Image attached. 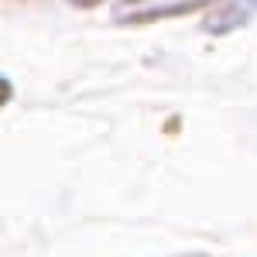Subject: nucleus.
I'll use <instances>...</instances> for the list:
<instances>
[{
  "label": "nucleus",
  "mask_w": 257,
  "mask_h": 257,
  "mask_svg": "<svg viewBox=\"0 0 257 257\" xmlns=\"http://www.w3.org/2000/svg\"><path fill=\"white\" fill-rule=\"evenodd\" d=\"M254 14H257V0H226L219 11H213L206 18V31L209 35H226L233 28H243Z\"/></svg>",
  "instance_id": "nucleus-1"
},
{
  "label": "nucleus",
  "mask_w": 257,
  "mask_h": 257,
  "mask_svg": "<svg viewBox=\"0 0 257 257\" xmlns=\"http://www.w3.org/2000/svg\"><path fill=\"white\" fill-rule=\"evenodd\" d=\"M213 0H185V4H175V7H161V11H144V14H131V18H120V21H155V18H175V14H189V11H199Z\"/></svg>",
  "instance_id": "nucleus-2"
},
{
  "label": "nucleus",
  "mask_w": 257,
  "mask_h": 257,
  "mask_svg": "<svg viewBox=\"0 0 257 257\" xmlns=\"http://www.w3.org/2000/svg\"><path fill=\"white\" fill-rule=\"evenodd\" d=\"M11 96H14V89H11V82L0 76V106H7L11 103Z\"/></svg>",
  "instance_id": "nucleus-3"
},
{
  "label": "nucleus",
  "mask_w": 257,
  "mask_h": 257,
  "mask_svg": "<svg viewBox=\"0 0 257 257\" xmlns=\"http://www.w3.org/2000/svg\"><path fill=\"white\" fill-rule=\"evenodd\" d=\"M76 7H96V4H103V0H72Z\"/></svg>",
  "instance_id": "nucleus-4"
},
{
  "label": "nucleus",
  "mask_w": 257,
  "mask_h": 257,
  "mask_svg": "<svg viewBox=\"0 0 257 257\" xmlns=\"http://www.w3.org/2000/svg\"><path fill=\"white\" fill-rule=\"evenodd\" d=\"M127 4H141V0H127Z\"/></svg>",
  "instance_id": "nucleus-5"
}]
</instances>
